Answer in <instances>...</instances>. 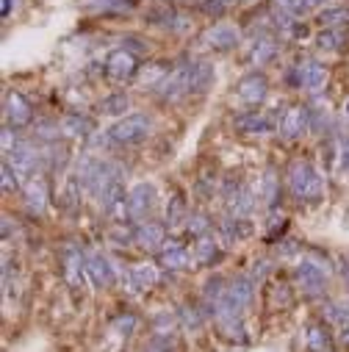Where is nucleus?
Wrapping results in <instances>:
<instances>
[{"label": "nucleus", "instance_id": "obj_1", "mask_svg": "<svg viewBox=\"0 0 349 352\" xmlns=\"http://www.w3.org/2000/svg\"><path fill=\"white\" fill-rule=\"evenodd\" d=\"M286 180H289L291 194H294L297 200H302V202H319L322 194H324V178H322V175L313 169V164L305 161V159H297V161L289 164Z\"/></svg>", "mask_w": 349, "mask_h": 352}, {"label": "nucleus", "instance_id": "obj_2", "mask_svg": "<svg viewBox=\"0 0 349 352\" xmlns=\"http://www.w3.org/2000/svg\"><path fill=\"white\" fill-rule=\"evenodd\" d=\"M150 128H153V119L147 114H128L108 130V142H114V145H139L142 139H147Z\"/></svg>", "mask_w": 349, "mask_h": 352}, {"label": "nucleus", "instance_id": "obj_3", "mask_svg": "<svg viewBox=\"0 0 349 352\" xmlns=\"http://www.w3.org/2000/svg\"><path fill=\"white\" fill-rule=\"evenodd\" d=\"M297 283H300V289H302L305 294H311V297H316V294L324 292L327 269L319 263V255H316V253H311L305 261H300V266H297Z\"/></svg>", "mask_w": 349, "mask_h": 352}, {"label": "nucleus", "instance_id": "obj_4", "mask_svg": "<svg viewBox=\"0 0 349 352\" xmlns=\"http://www.w3.org/2000/svg\"><path fill=\"white\" fill-rule=\"evenodd\" d=\"M191 67H194V61L189 58V61H180L172 73L156 86V92H158V97L161 100H178L180 95H189V81H191Z\"/></svg>", "mask_w": 349, "mask_h": 352}, {"label": "nucleus", "instance_id": "obj_5", "mask_svg": "<svg viewBox=\"0 0 349 352\" xmlns=\"http://www.w3.org/2000/svg\"><path fill=\"white\" fill-rule=\"evenodd\" d=\"M311 130V108L308 106H291L280 119V136L286 142H297Z\"/></svg>", "mask_w": 349, "mask_h": 352}, {"label": "nucleus", "instance_id": "obj_6", "mask_svg": "<svg viewBox=\"0 0 349 352\" xmlns=\"http://www.w3.org/2000/svg\"><path fill=\"white\" fill-rule=\"evenodd\" d=\"M156 205V189L150 183H136L128 194V202H125V214L130 220H145Z\"/></svg>", "mask_w": 349, "mask_h": 352}, {"label": "nucleus", "instance_id": "obj_7", "mask_svg": "<svg viewBox=\"0 0 349 352\" xmlns=\"http://www.w3.org/2000/svg\"><path fill=\"white\" fill-rule=\"evenodd\" d=\"M103 69H106V75H108L111 81H128V78H133V75H136V69H139V58H136L130 50L119 47V50H114V53L106 58Z\"/></svg>", "mask_w": 349, "mask_h": 352}, {"label": "nucleus", "instance_id": "obj_8", "mask_svg": "<svg viewBox=\"0 0 349 352\" xmlns=\"http://www.w3.org/2000/svg\"><path fill=\"white\" fill-rule=\"evenodd\" d=\"M225 205H228V211L236 220H244V217L252 214V208H255V194L241 183H228L225 186Z\"/></svg>", "mask_w": 349, "mask_h": 352}, {"label": "nucleus", "instance_id": "obj_9", "mask_svg": "<svg viewBox=\"0 0 349 352\" xmlns=\"http://www.w3.org/2000/svg\"><path fill=\"white\" fill-rule=\"evenodd\" d=\"M64 277L73 289H84V280H86V258L75 244H67L64 247Z\"/></svg>", "mask_w": 349, "mask_h": 352}, {"label": "nucleus", "instance_id": "obj_10", "mask_svg": "<svg viewBox=\"0 0 349 352\" xmlns=\"http://www.w3.org/2000/svg\"><path fill=\"white\" fill-rule=\"evenodd\" d=\"M9 159H12V167L17 169V175H34V169L42 161L39 150L34 148V142H17L14 150L9 153Z\"/></svg>", "mask_w": 349, "mask_h": 352}, {"label": "nucleus", "instance_id": "obj_11", "mask_svg": "<svg viewBox=\"0 0 349 352\" xmlns=\"http://www.w3.org/2000/svg\"><path fill=\"white\" fill-rule=\"evenodd\" d=\"M3 108H6V122H9L12 128H25V125L31 122V117H34L31 103H28L20 92H9Z\"/></svg>", "mask_w": 349, "mask_h": 352}, {"label": "nucleus", "instance_id": "obj_12", "mask_svg": "<svg viewBox=\"0 0 349 352\" xmlns=\"http://www.w3.org/2000/svg\"><path fill=\"white\" fill-rule=\"evenodd\" d=\"M269 95V84L261 73H250L247 78H241L239 84V97L247 103V106H261Z\"/></svg>", "mask_w": 349, "mask_h": 352}, {"label": "nucleus", "instance_id": "obj_13", "mask_svg": "<svg viewBox=\"0 0 349 352\" xmlns=\"http://www.w3.org/2000/svg\"><path fill=\"white\" fill-rule=\"evenodd\" d=\"M202 45L214 50H233L239 45V31L233 25H214L202 34Z\"/></svg>", "mask_w": 349, "mask_h": 352}, {"label": "nucleus", "instance_id": "obj_14", "mask_svg": "<svg viewBox=\"0 0 349 352\" xmlns=\"http://www.w3.org/2000/svg\"><path fill=\"white\" fill-rule=\"evenodd\" d=\"M156 280H158V272L150 263H133L128 269V286H130V292H150L156 286Z\"/></svg>", "mask_w": 349, "mask_h": 352}, {"label": "nucleus", "instance_id": "obj_15", "mask_svg": "<svg viewBox=\"0 0 349 352\" xmlns=\"http://www.w3.org/2000/svg\"><path fill=\"white\" fill-rule=\"evenodd\" d=\"M86 274H89V280H92V286H97V289H106V286L114 283V269H111L108 261H106L103 255H97V253L86 258Z\"/></svg>", "mask_w": 349, "mask_h": 352}, {"label": "nucleus", "instance_id": "obj_16", "mask_svg": "<svg viewBox=\"0 0 349 352\" xmlns=\"http://www.w3.org/2000/svg\"><path fill=\"white\" fill-rule=\"evenodd\" d=\"M47 200H50V191H47V183L42 178H31L28 186H25V208L31 214H42L47 208Z\"/></svg>", "mask_w": 349, "mask_h": 352}, {"label": "nucleus", "instance_id": "obj_17", "mask_svg": "<svg viewBox=\"0 0 349 352\" xmlns=\"http://www.w3.org/2000/svg\"><path fill=\"white\" fill-rule=\"evenodd\" d=\"M228 283H225V277L222 274H214L208 283L202 286V308H205V314H214L217 316V308H219V300L225 297V289Z\"/></svg>", "mask_w": 349, "mask_h": 352}, {"label": "nucleus", "instance_id": "obj_18", "mask_svg": "<svg viewBox=\"0 0 349 352\" xmlns=\"http://www.w3.org/2000/svg\"><path fill=\"white\" fill-rule=\"evenodd\" d=\"M133 242L142 250H156L158 244H164V225L158 222H142L133 231Z\"/></svg>", "mask_w": 349, "mask_h": 352}, {"label": "nucleus", "instance_id": "obj_19", "mask_svg": "<svg viewBox=\"0 0 349 352\" xmlns=\"http://www.w3.org/2000/svg\"><path fill=\"white\" fill-rule=\"evenodd\" d=\"M214 84V67L208 64V61H194L191 67V81H189V92L191 95H202L208 92Z\"/></svg>", "mask_w": 349, "mask_h": 352}, {"label": "nucleus", "instance_id": "obj_20", "mask_svg": "<svg viewBox=\"0 0 349 352\" xmlns=\"http://www.w3.org/2000/svg\"><path fill=\"white\" fill-rule=\"evenodd\" d=\"M236 128L241 133H269L272 130V119L263 111H244L236 117Z\"/></svg>", "mask_w": 349, "mask_h": 352}, {"label": "nucleus", "instance_id": "obj_21", "mask_svg": "<svg viewBox=\"0 0 349 352\" xmlns=\"http://www.w3.org/2000/svg\"><path fill=\"white\" fill-rule=\"evenodd\" d=\"M158 261H161V266H167V269H186V266L191 263L189 250H186L183 244H178V242H167L164 250H161V255H158Z\"/></svg>", "mask_w": 349, "mask_h": 352}, {"label": "nucleus", "instance_id": "obj_22", "mask_svg": "<svg viewBox=\"0 0 349 352\" xmlns=\"http://www.w3.org/2000/svg\"><path fill=\"white\" fill-rule=\"evenodd\" d=\"M300 78H302V86H305V89H311V92H322L324 84H327V67L319 64V61H308V64L302 67Z\"/></svg>", "mask_w": 349, "mask_h": 352}, {"label": "nucleus", "instance_id": "obj_23", "mask_svg": "<svg viewBox=\"0 0 349 352\" xmlns=\"http://www.w3.org/2000/svg\"><path fill=\"white\" fill-rule=\"evenodd\" d=\"M252 233V228L247 225V220H225L222 225H219V239H222V244L225 247H233L236 242H241L244 236H250Z\"/></svg>", "mask_w": 349, "mask_h": 352}, {"label": "nucleus", "instance_id": "obj_24", "mask_svg": "<svg viewBox=\"0 0 349 352\" xmlns=\"http://www.w3.org/2000/svg\"><path fill=\"white\" fill-rule=\"evenodd\" d=\"M97 202H100V208L106 211V214H117V211L128 202V194H125V189H122V180H114V183L97 197Z\"/></svg>", "mask_w": 349, "mask_h": 352}, {"label": "nucleus", "instance_id": "obj_25", "mask_svg": "<svg viewBox=\"0 0 349 352\" xmlns=\"http://www.w3.org/2000/svg\"><path fill=\"white\" fill-rule=\"evenodd\" d=\"M261 197L269 208H274L280 202V180H277V172L274 169H266L263 178H261Z\"/></svg>", "mask_w": 349, "mask_h": 352}, {"label": "nucleus", "instance_id": "obj_26", "mask_svg": "<svg viewBox=\"0 0 349 352\" xmlns=\"http://www.w3.org/2000/svg\"><path fill=\"white\" fill-rule=\"evenodd\" d=\"M274 53H277V42H274L272 36H261V39L252 45V50H250V61H252L255 67H263L266 61L274 58Z\"/></svg>", "mask_w": 349, "mask_h": 352}, {"label": "nucleus", "instance_id": "obj_27", "mask_svg": "<svg viewBox=\"0 0 349 352\" xmlns=\"http://www.w3.org/2000/svg\"><path fill=\"white\" fill-rule=\"evenodd\" d=\"M319 25L324 28H346L349 25V9L346 6H335V9H324L319 12Z\"/></svg>", "mask_w": 349, "mask_h": 352}, {"label": "nucleus", "instance_id": "obj_28", "mask_svg": "<svg viewBox=\"0 0 349 352\" xmlns=\"http://www.w3.org/2000/svg\"><path fill=\"white\" fill-rule=\"evenodd\" d=\"M61 133L64 136H89L92 133V122L81 114H69L64 122H61Z\"/></svg>", "mask_w": 349, "mask_h": 352}, {"label": "nucleus", "instance_id": "obj_29", "mask_svg": "<svg viewBox=\"0 0 349 352\" xmlns=\"http://www.w3.org/2000/svg\"><path fill=\"white\" fill-rule=\"evenodd\" d=\"M125 108H128V95H125V92H114V95H108V97H103V100L97 103V111L106 114V117H117V114H122Z\"/></svg>", "mask_w": 349, "mask_h": 352}, {"label": "nucleus", "instance_id": "obj_30", "mask_svg": "<svg viewBox=\"0 0 349 352\" xmlns=\"http://www.w3.org/2000/svg\"><path fill=\"white\" fill-rule=\"evenodd\" d=\"M344 42H346V36H344L341 28H324V31H319V36H316V47H319V50H338Z\"/></svg>", "mask_w": 349, "mask_h": 352}, {"label": "nucleus", "instance_id": "obj_31", "mask_svg": "<svg viewBox=\"0 0 349 352\" xmlns=\"http://www.w3.org/2000/svg\"><path fill=\"white\" fill-rule=\"evenodd\" d=\"M305 336H308L311 352H330V336H327V330L322 325H311Z\"/></svg>", "mask_w": 349, "mask_h": 352}, {"label": "nucleus", "instance_id": "obj_32", "mask_svg": "<svg viewBox=\"0 0 349 352\" xmlns=\"http://www.w3.org/2000/svg\"><path fill=\"white\" fill-rule=\"evenodd\" d=\"M186 220H189V214H186V202H183L180 194H175V197L169 200V208H167V228H178V225L186 222Z\"/></svg>", "mask_w": 349, "mask_h": 352}, {"label": "nucleus", "instance_id": "obj_33", "mask_svg": "<svg viewBox=\"0 0 349 352\" xmlns=\"http://www.w3.org/2000/svg\"><path fill=\"white\" fill-rule=\"evenodd\" d=\"M208 228H211V217L202 214V211H197V214H189L186 220V233L194 236V239H202L208 233Z\"/></svg>", "mask_w": 349, "mask_h": 352}, {"label": "nucleus", "instance_id": "obj_34", "mask_svg": "<svg viewBox=\"0 0 349 352\" xmlns=\"http://www.w3.org/2000/svg\"><path fill=\"white\" fill-rule=\"evenodd\" d=\"M169 73H172V69H167V64H150L147 69H142L139 81H142V86H158Z\"/></svg>", "mask_w": 349, "mask_h": 352}, {"label": "nucleus", "instance_id": "obj_35", "mask_svg": "<svg viewBox=\"0 0 349 352\" xmlns=\"http://www.w3.org/2000/svg\"><path fill=\"white\" fill-rule=\"evenodd\" d=\"M217 253H219V250H217V242H211V239L202 236V239L197 242V247H194V261H197L200 266H205V263H211V261L217 258Z\"/></svg>", "mask_w": 349, "mask_h": 352}, {"label": "nucleus", "instance_id": "obj_36", "mask_svg": "<svg viewBox=\"0 0 349 352\" xmlns=\"http://www.w3.org/2000/svg\"><path fill=\"white\" fill-rule=\"evenodd\" d=\"M236 0H200V12L208 17H222Z\"/></svg>", "mask_w": 349, "mask_h": 352}, {"label": "nucleus", "instance_id": "obj_37", "mask_svg": "<svg viewBox=\"0 0 349 352\" xmlns=\"http://www.w3.org/2000/svg\"><path fill=\"white\" fill-rule=\"evenodd\" d=\"M324 316H327L330 322H335L338 327L346 325V322H349V303H327Z\"/></svg>", "mask_w": 349, "mask_h": 352}, {"label": "nucleus", "instance_id": "obj_38", "mask_svg": "<svg viewBox=\"0 0 349 352\" xmlns=\"http://www.w3.org/2000/svg\"><path fill=\"white\" fill-rule=\"evenodd\" d=\"M145 352H178V341L169 336V333H158L147 347Z\"/></svg>", "mask_w": 349, "mask_h": 352}, {"label": "nucleus", "instance_id": "obj_39", "mask_svg": "<svg viewBox=\"0 0 349 352\" xmlns=\"http://www.w3.org/2000/svg\"><path fill=\"white\" fill-rule=\"evenodd\" d=\"M34 133H36L39 139H45V142H56L58 133H61V125H56L53 119H45V122H36V125H34Z\"/></svg>", "mask_w": 349, "mask_h": 352}, {"label": "nucleus", "instance_id": "obj_40", "mask_svg": "<svg viewBox=\"0 0 349 352\" xmlns=\"http://www.w3.org/2000/svg\"><path fill=\"white\" fill-rule=\"evenodd\" d=\"M92 6L100 12H128L136 6V0H92Z\"/></svg>", "mask_w": 349, "mask_h": 352}, {"label": "nucleus", "instance_id": "obj_41", "mask_svg": "<svg viewBox=\"0 0 349 352\" xmlns=\"http://www.w3.org/2000/svg\"><path fill=\"white\" fill-rule=\"evenodd\" d=\"M202 316H205V311H197V308H191V305L180 308V322H183L189 330L200 327V325H202Z\"/></svg>", "mask_w": 349, "mask_h": 352}, {"label": "nucleus", "instance_id": "obj_42", "mask_svg": "<svg viewBox=\"0 0 349 352\" xmlns=\"http://www.w3.org/2000/svg\"><path fill=\"white\" fill-rule=\"evenodd\" d=\"M0 175H3V191H6V194L20 186V183H17V169H14L9 161H3V167H0Z\"/></svg>", "mask_w": 349, "mask_h": 352}, {"label": "nucleus", "instance_id": "obj_43", "mask_svg": "<svg viewBox=\"0 0 349 352\" xmlns=\"http://www.w3.org/2000/svg\"><path fill=\"white\" fill-rule=\"evenodd\" d=\"M114 330L122 333V336H130V333L136 330V316H133V314H122V316H117V319H114Z\"/></svg>", "mask_w": 349, "mask_h": 352}, {"label": "nucleus", "instance_id": "obj_44", "mask_svg": "<svg viewBox=\"0 0 349 352\" xmlns=\"http://www.w3.org/2000/svg\"><path fill=\"white\" fill-rule=\"evenodd\" d=\"M269 272H272V263H269V261H258V263H252V272H250V277L255 280V283H261V280H263Z\"/></svg>", "mask_w": 349, "mask_h": 352}, {"label": "nucleus", "instance_id": "obj_45", "mask_svg": "<svg viewBox=\"0 0 349 352\" xmlns=\"http://www.w3.org/2000/svg\"><path fill=\"white\" fill-rule=\"evenodd\" d=\"M122 47H125V50H130L133 56H136V53H147V42H139V39H136V42H133V39H125V42H122Z\"/></svg>", "mask_w": 349, "mask_h": 352}, {"label": "nucleus", "instance_id": "obj_46", "mask_svg": "<svg viewBox=\"0 0 349 352\" xmlns=\"http://www.w3.org/2000/svg\"><path fill=\"white\" fill-rule=\"evenodd\" d=\"M111 242H114L117 247H119V244H128V242H130V233L122 231V228H114V231H111Z\"/></svg>", "mask_w": 349, "mask_h": 352}, {"label": "nucleus", "instance_id": "obj_47", "mask_svg": "<svg viewBox=\"0 0 349 352\" xmlns=\"http://www.w3.org/2000/svg\"><path fill=\"white\" fill-rule=\"evenodd\" d=\"M14 145H17V142H14V133H12V128L6 125V128H3V150H6V153H12V150H14Z\"/></svg>", "mask_w": 349, "mask_h": 352}, {"label": "nucleus", "instance_id": "obj_48", "mask_svg": "<svg viewBox=\"0 0 349 352\" xmlns=\"http://www.w3.org/2000/svg\"><path fill=\"white\" fill-rule=\"evenodd\" d=\"M172 322H175L172 316H167V314H158V316H156V327H158V333H167L164 327H169Z\"/></svg>", "mask_w": 349, "mask_h": 352}, {"label": "nucleus", "instance_id": "obj_49", "mask_svg": "<svg viewBox=\"0 0 349 352\" xmlns=\"http://www.w3.org/2000/svg\"><path fill=\"white\" fill-rule=\"evenodd\" d=\"M338 341H341V344H344V347H349V322H346V325H341V327H338Z\"/></svg>", "mask_w": 349, "mask_h": 352}, {"label": "nucleus", "instance_id": "obj_50", "mask_svg": "<svg viewBox=\"0 0 349 352\" xmlns=\"http://www.w3.org/2000/svg\"><path fill=\"white\" fill-rule=\"evenodd\" d=\"M322 3H330V0H305V9H319Z\"/></svg>", "mask_w": 349, "mask_h": 352}, {"label": "nucleus", "instance_id": "obj_51", "mask_svg": "<svg viewBox=\"0 0 349 352\" xmlns=\"http://www.w3.org/2000/svg\"><path fill=\"white\" fill-rule=\"evenodd\" d=\"M12 3H14V0H3V9H0V14H3V17H9V12H12Z\"/></svg>", "mask_w": 349, "mask_h": 352}, {"label": "nucleus", "instance_id": "obj_52", "mask_svg": "<svg viewBox=\"0 0 349 352\" xmlns=\"http://www.w3.org/2000/svg\"><path fill=\"white\" fill-rule=\"evenodd\" d=\"M344 280L349 283V263H344Z\"/></svg>", "mask_w": 349, "mask_h": 352}, {"label": "nucleus", "instance_id": "obj_53", "mask_svg": "<svg viewBox=\"0 0 349 352\" xmlns=\"http://www.w3.org/2000/svg\"><path fill=\"white\" fill-rule=\"evenodd\" d=\"M346 117H349V106H346Z\"/></svg>", "mask_w": 349, "mask_h": 352}]
</instances>
